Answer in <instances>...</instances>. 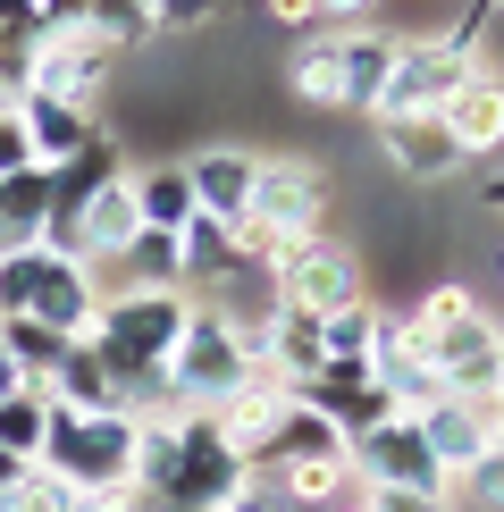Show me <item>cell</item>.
Here are the masks:
<instances>
[{
	"mask_svg": "<svg viewBox=\"0 0 504 512\" xmlns=\"http://www.w3.org/2000/svg\"><path fill=\"white\" fill-rule=\"evenodd\" d=\"M93 311H101L93 269L59 261L51 244H26V252L0 261V319H34V328H59V336H93Z\"/></svg>",
	"mask_w": 504,
	"mask_h": 512,
	"instance_id": "obj_1",
	"label": "cell"
},
{
	"mask_svg": "<svg viewBox=\"0 0 504 512\" xmlns=\"http://www.w3.org/2000/svg\"><path fill=\"white\" fill-rule=\"evenodd\" d=\"M135 412H59L51 403V437H42V471H59L84 496L135 487Z\"/></svg>",
	"mask_w": 504,
	"mask_h": 512,
	"instance_id": "obj_2",
	"label": "cell"
},
{
	"mask_svg": "<svg viewBox=\"0 0 504 512\" xmlns=\"http://www.w3.org/2000/svg\"><path fill=\"white\" fill-rule=\"evenodd\" d=\"M244 378H252L244 328H236V319H219L210 303H194V319H185V336H177V353H168V395H177V412H219Z\"/></svg>",
	"mask_w": 504,
	"mask_h": 512,
	"instance_id": "obj_3",
	"label": "cell"
},
{
	"mask_svg": "<svg viewBox=\"0 0 504 512\" xmlns=\"http://www.w3.org/2000/svg\"><path fill=\"white\" fill-rule=\"evenodd\" d=\"M328 202H336V185H328L320 160L261 152V177H252V210L244 219L261 227V236H278V244H311V236H328Z\"/></svg>",
	"mask_w": 504,
	"mask_h": 512,
	"instance_id": "obj_4",
	"label": "cell"
},
{
	"mask_svg": "<svg viewBox=\"0 0 504 512\" xmlns=\"http://www.w3.org/2000/svg\"><path fill=\"white\" fill-rule=\"evenodd\" d=\"M269 286H278V303L311 311V319H328V311H345V303H370L362 244H345V236H311V244H294L286 261L269 269Z\"/></svg>",
	"mask_w": 504,
	"mask_h": 512,
	"instance_id": "obj_5",
	"label": "cell"
},
{
	"mask_svg": "<svg viewBox=\"0 0 504 512\" xmlns=\"http://www.w3.org/2000/svg\"><path fill=\"white\" fill-rule=\"evenodd\" d=\"M110 84H118V59L84 34V17H76V26H51L34 42V68H26V93L34 101H68V110L93 118L101 101H110Z\"/></svg>",
	"mask_w": 504,
	"mask_h": 512,
	"instance_id": "obj_6",
	"label": "cell"
},
{
	"mask_svg": "<svg viewBox=\"0 0 504 512\" xmlns=\"http://www.w3.org/2000/svg\"><path fill=\"white\" fill-rule=\"evenodd\" d=\"M345 462H353V479H362V487H412V496H446V504H462V496H454V479L437 471L429 445H420V420H404V412L378 420L370 437H353V445H345Z\"/></svg>",
	"mask_w": 504,
	"mask_h": 512,
	"instance_id": "obj_7",
	"label": "cell"
},
{
	"mask_svg": "<svg viewBox=\"0 0 504 512\" xmlns=\"http://www.w3.org/2000/svg\"><path fill=\"white\" fill-rule=\"evenodd\" d=\"M471 76V59L446 34H395V68H387V101L378 118H437V101Z\"/></svg>",
	"mask_w": 504,
	"mask_h": 512,
	"instance_id": "obj_8",
	"label": "cell"
},
{
	"mask_svg": "<svg viewBox=\"0 0 504 512\" xmlns=\"http://www.w3.org/2000/svg\"><path fill=\"white\" fill-rule=\"evenodd\" d=\"M420 353H429V370H437V387H446V395L496 403V387H504V328H496L488 311H471V319H454V328L420 336Z\"/></svg>",
	"mask_w": 504,
	"mask_h": 512,
	"instance_id": "obj_9",
	"label": "cell"
},
{
	"mask_svg": "<svg viewBox=\"0 0 504 512\" xmlns=\"http://www.w3.org/2000/svg\"><path fill=\"white\" fill-rule=\"evenodd\" d=\"M362 370H370V387L395 403L404 420H420L429 403H446V387H437V370H429V353H420V336L404 328L395 311H378V328H370V353H362Z\"/></svg>",
	"mask_w": 504,
	"mask_h": 512,
	"instance_id": "obj_10",
	"label": "cell"
},
{
	"mask_svg": "<svg viewBox=\"0 0 504 512\" xmlns=\"http://www.w3.org/2000/svg\"><path fill=\"white\" fill-rule=\"evenodd\" d=\"M420 445H429V462L454 479V496H462V479H471L479 462L496 454L488 403H471V395H446V403H429V412H420Z\"/></svg>",
	"mask_w": 504,
	"mask_h": 512,
	"instance_id": "obj_11",
	"label": "cell"
},
{
	"mask_svg": "<svg viewBox=\"0 0 504 512\" xmlns=\"http://www.w3.org/2000/svg\"><path fill=\"white\" fill-rule=\"evenodd\" d=\"M437 126H446V143L462 160L504 152V68H471L446 101H437Z\"/></svg>",
	"mask_w": 504,
	"mask_h": 512,
	"instance_id": "obj_12",
	"label": "cell"
},
{
	"mask_svg": "<svg viewBox=\"0 0 504 512\" xmlns=\"http://www.w3.org/2000/svg\"><path fill=\"white\" fill-rule=\"evenodd\" d=\"M286 403H294V387H278V378H244V387L227 395L219 412H210V420H219V437L236 445V462H244V471H261V462L278 454V429H286Z\"/></svg>",
	"mask_w": 504,
	"mask_h": 512,
	"instance_id": "obj_13",
	"label": "cell"
},
{
	"mask_svg": "<svg viewBox=\"0 0 504 512\" xmlns=\"http://www.w3.org/2000/svg\"><path fill=\"white\" fill-rule=\"evenodd\" d=\"M252 177H261V152H244V143H210V152H194V160H185V185H194V219L244 227V210H252Z\"/></svg>",
	"mask_w": 504,
	"mask_h": 512,
	"instance_id": "obj_14",
	"label": "cell"
},
{
	"mask_svg": "<svg viewBox=\"0 0 504 512\" xmlns=\"http://www.w3.org/2000/svg\"><path fill=\"white\" fill-rule=\"evenodd\" d=\"M294 403H311V412H320L345 445L370 437L378 420H395V403L370 387V370H320V378H303V387H294Z\"/></svg>",
	"mask_w": 504,
	"mask_h": 512,
	"instance_id": "obj_15",
	"label": "cell"
},
{
	"mask_svg": "<svg viewBox=\"0 0 504 512\" xmlns=\"http://www.w3.org/2000/svg\"><path fill=\"white\" fill-rule=\"evenodd\" d=\"M378 152L395 160V177H404V185H446L454 168H462V152L446 143V126H437V118H378Z\"/></svg>",
	"mask_w": 504,
	"mask_h": 512,
	"instance_id": "obj_16",
	"label": "cell"
},
{
	"mask_svg": "<svg viewBox=\"0 0 504 512\" xmlns=\"http://www.w3.org/2000/svg\"><path fill=\"white\" fill-rule=\"evenodd\" d=\"M336 68H345V118H378V101H387V68H395V34L345 26V34H336Z\"/></svg>",
	"mask_w": 504,
	"mask_h": 512,
	"instance_id": "obj_17",
	"label": "cell"
},
{
	"mask_svg": "<svg viewBox=\"0 0 504 512\" xmlns=\"http://www.w3.org/2000/svg\"><path fill=\"white\" fill-rule=\"evenodd\" d=\"M17 126H26V143H34V168H59V160H76L84 143H93V126L101 118H84V110H68V101H17Z\"/></svg>",
	"mask_w": 504,
	"mask_h": 512,
	"instance_id": "obj_18",
	"label": "cell"
},
{
	"mask_svg": "<svg viewBox=\"0 0 504 512\" xmlns=\"http://www.w3.org/2000/svg\"><path fill=\"white\" fill-rule=\"evenodd\" d=\"M42 395H51L59 412H126V403H118V378H110V361L84 345V336L68 345V361L51 370V387H42Z\"/></svg>",
	"mask_w": 504,
	"mask_h": 512,
	"instance_id": "obj_19",
	"label": "cell"
},
{
	"mask_svg": "<svg viewBox=\"0 0 504 512\" xmlns=\"http://www.w3.org/2000/svg\"><path fill=\"white\" fill-rule=\"evenodd\" d=\"M110 177H126V135L93 126V143H84L76 160H59V168H51V210H76L84 194H101Z\"/></svg>",
	"mask_w": 504,
	"mask_h": 512,
	"instance_id": "obj_20",
	"label": "cell"
},
{
	"mask_svg": "<svg viewBox=\"0 0 504 512\" xmlns=\"http://www.w3.org/2000/svg\"><path fill=\"white\" fill-rule=\"evenodd\" d=\"M286 93L311 101V110H336L345 118V68H336V34H303L286 51Z\"/></svg>",
	"mask_w": 504,
	"mask_h": 512,
	"instance_id": "obj_21",
	"label": "cell"
},
{
	"mask_svg": "<svg viewBox=\"0 0 504 512\" xmlns=\"http://www.w3.org/2000/svg\"><path fill=\"white\" fill-rule=\"evenodd\" d=\"M126 194H135V219L152 227V236H185V227H194V185H185V168H135Z\"/></svg>",
	"mask_w": 504,
	"mask_h": 512,
	"instance_id": "obj_22",
	"label": "cell"
},
{
	"mask_svg": "<svg viewBox=\"0 0 504 512\" xmlns=\"http://www.w3.org/2000/svg\"><path fill=\"white\" fill-rule=\"evenodd\" d=\"M177 269H185V286H202V303L210 294L227 286V277H236L244 261H236V227H219V219H194L177 236Z\"/></svg>",
	"mask_w": 504,
	"mask_h": 512,
	"instance_id": "obj_23",
	"label": "cell"
},
{
	"mask_svg": "<svg viewBox=\"0 0 504 512\" xmlns=\"http://www.w3.org/2000/svg\"><path fill=\"white\" fill-rule=\"evenodd\" d=\"M76 336H59V328H34V319H0V353L17 361V378L26 387H51V370L68 361Z\"/></svg>",
	"mask_w": 504,
	"mask_h": 512,
	"instance_id": "obj_24",
	"label": "cell"
},
{
	"mask_svg": "<svg viewBox=\"0 0 504 512\" xmlns=\"http://www.w3.org/2000/svg\"><path fill=\"white\" fill-rule=\"evenodd\" d=\"M294 462H345V437L328 429L311 403H286V429H278V454H269V471H294Z\"/></svg>",
	"mask_w": 504,
	"mask_h": 512,
	"instance_id": "obj_25",
	"label": "cell"
},
{
	"mask_svg": "<svg viewBox=\"0 0 504 512\" xmlns=\"http://www.w3.org/2000/svg\"><path fill=\"white\" fill-rule=\"evenodd\" d=\"M42 437H51V395H42V387H17L9 403H0V454L42 462Z\"/></svg>",
	"mask_w": 504,
	"mask_h": 512,
	"instance_id": "obj_26",
	"label": "cell"
},
{
	"mask_svg": "<svg viewBox=\"0 0 504 512\" xmlns=\"http://www.w3.org/2000/svg\"><path fill=\"white\" fill-rule=\"evenodd\" d=\"M471 311H479V294L462 286V277H429V286L412 294L404 328H412V336H437V328H454V319H471Z\"/></svg>",
	"mask_w": 504,
	"mask_h": 512,
	"instance_id": "obj_27",
	"label": "cell"
},
{
	"mask_svg": "<svg viewBox=\"0 0 504 512\" xmlns=\"http://www.w3.org/2000/svg\"><path fill=\"white\" fill-rule=\"evenodd\" d=\"M370 328H378V303H345V311H328V319H320V353H328V370H362Z\"/></svg>",
	"mask_w": 504,
	"mask_h": 512,
	"instance_id": "obj_28",
	"label": "cell"
},
{
	"mask_svg": "<svg viewBox=\"0 0 504 512\" xmlns=\"http://www.w3.org/2000/svg\"><path fill=\"white\" fill-rule=\"evenodd\" d=\"M118 269H126V286H185V269H177V236H152V227H143V236L118 252Z\"/></svg>",
	"mask_w": 504,
	"mask_h": 512,
	"instance_id": "obj_29",
	"label": "cell"
},
{
	"mask_svg": "<svg viewBox=\"0 0 504 512\" xmlns=\"http://www.w3.org/2000/svg\"><path fill=\"white\" fill-rule=\"evenodd\" d=\"M0 512H84V487H68L59 471H42V462H34V471L0 496Z\"/></svg>",
	"mask_w": 504,
	"mask_h": 512,
	"instance_id": "obj_30",
	"label": "cell"
},
{
	"mask_svg": "<svg viewBox=\"0 0 504 512\" xmlns=\"http://www.w3.org/2000/svg\"><path fill=\"white\" fill-rule=\"evenodd\" d=\"M219 512H294V496H286V479L261 462V471H244V479H236V496H227Z\"/></svg>",
	"mask_w": 504,
	"mask_h": 512,
	"instance_id": "obj_31",
	"label": "cell"
},
{
	"mask_svg": "<svg viewBox=\"0 0 504 512\" xmlns=\"http://www.w3.org/2000/svg\"><path fill=\"white\" fill-rule=\"evenodd\" d=\"M219 9H227V0H143L152 34H202V26H210Z\"/></svg>",
	"mask_w": 504,
	"mask_h": 512,
	"instance_id": "obj_32",
	"label": "cell"
},
{
	"mask_svg": "<svg viewBox=\"0 0 504 512\" xmlns=\"http://www.w3.org/2000/svg\"><path fill=\"white\" fill-rule=\"evenodd\" d=\"M269 9V26H286V34H320L328 26V0H261Z\"/></svg>",
	"mask_w": 504,
	"mask_h": 512,
	"instance_id": "obj_33",
	"label": "cell"
},
{
	"mask_svg": "<svg viewBox=\"0 0 504 512\" xmlns=\"http://www.w3.org/2000/svg\"><path fill=\"white\" fill-rule=\"evenodd\" d=\"M26 168H34V143H26V126H17V110H9L0 118V185L26 177Z\"/></svg>",
	"mask_w": 504,
	"mask_h": 512,
	"instance_id": "obj_34",
	"label": "cell"
},
{
	"mask_svg": "<svg viewBox=\"0 0 504 512\" xmlns=\"http://www.w3.org/2000/svg\"><path fill=\"white\" fill-rule=\"evenodd\" d=\"M462 496H471L479 512H504V454H488V462H479V471L462 479Z\"/></svg>",
	"mask_w": 504,
	"mask_h": 512,
	"instance_id": "obj_35",
	"label": "cell"
},
{
	"mask_svg": "<svg viewBox=\"0 0 504 512\" xmlns=\"http://www.w3.org/2000/svg\"><path fill=\"white\" fill-rule=\"evenodd\" d=\"M370 512H454L446 496H412V487H362Z\"/></svg>",
	"mask_w": 504,
	"mask_h": 512,
	"instance_id": "obj_36",
	"label": "cell"
},
{
	"mask_svg": "<svg viewBox=\"0 0 504 512\" xmlns=\"http://www.w3.org/2000/svg\"><path fill=\"white\" fill-rule=\"evenodd\" d=\"M479 202H488V219L504 227V168H496V177H488V185H479Z\"/></svg>",
	"mask_w": 504,
	"mask_h": 512,
	"instance_id": "obj_37",
	"label": "cell"
},
{
	"mask_svg": "<svg viewBox=\"0 0 504 512\" xmlns=\"http://www.w3.org/2000/svg\"><path fill=\"white\" fill-rule=\"evenodd\" d=\"M26 471H34V462H17V454H0V496H9V487L26 479Z\"/></svg>",
	"mask_w": 504,
	"mask_h": 512,
	"instance_id": "obj_38",
	"label": "cell"
},
{
	"mask_svg": "<svg viewBox=\"0 0 504 512\" xmlns=\"http://www.w3.org/2000/svg\"><path fill=\"white\" fill-rule=\"evenodd\" d=\"M378 9V0H328V26H336V17H370Z\"/></svg>",
	"mask_w": 504,
	"mask_h": 512,
	"instance_id": "obj_39",
	"label": "cell"
},
{
	"mask_svg": "<svg viewBox=\"0 0 504 512\" xmlns=\"http://www.w3.org/2000/svg\"><path fill=\"white\" fill-rule=\"evenodd\" d=\"M328 512H370V496H362V479H353V487H345V496H336Z\"/></svg>",
	"mask_w": 504,
	"mask_h": 512,
	"instance_id": "obj_40",
	"label": "cell"
},
{
	"mask_svg": "<svg viewBox=\"0 0 504 512\" xmlns=\"http://www.w3.org/2000/svg\"><path fill=\"white\" fill-rule=\"evenodd\" d=\"M17 387H26V378H17V361H9V353H0V403H9Z\"/></svg>",
	"mask_w": 504,
	"mask_h": 512,
	"instance_id": "obj_41",
	"label": "cell"
},
{
	"mask_svg": "<svg viewBox=\"0 0 504 512\" xmlns=\"http://www.w3.org/2000/svg\"><path fill=\"white\" fill-rule=\"evenodd\" d=\"M488 429H496V454H504V395L488 403Z\"/></svg>",
	"mask_w": 504,
	"mask_h": 512,
	"instance_id": "obj_42",
	"label": "cell"
},
{
	"mask_svg": "<svg viewBox=\"0 0 504 512\" xmlns=\"http://www.w3.org/2000/svg\"><path fill=\"white\" fill-rule=\"evenodd\" d=\"M17 101H26V93H17V84H0V118H9V110H17Z\"/></svg>",
	"mask_w": 504,
	"mask_h": 512,
	"instance_id": "obj_43",
	"label": "cell"
},
{
	"mask_svg": "<svg viewBox=\"0 0 504 512\" xmlns=\"http://www.w3.org/2000/svg\"><path fill=\"white\" fill-rule=\"evenodd\" d=\"M496 269H504V227H496Z\"/></svg>",
	"mask_w": 504,
	"mask_h": 512,
	"instance_id": "obj_44",
	"label": "cell"
},
{
	"mask_svg": "<svg viewBox=\"0 0 504 512\" xmlns=\"http://www.w3.org/2000/svg\"><path fill=\"white\" fill-rule=\"evenodd\" d=\"M143 512H152V504H143Z\"/></svg>",
	"mask_w": 504,
	"mask_h": 512,
	"instance_id": "obj_45",
	"label": "cell"
},
{
	"mask_svg": "<svg viewBox=\"0 0 504 512\" xmlns=\"http://www.w3.org/2000/svg\"><path fill=\"white\" fill-rule=\"evenodd\" d=\"M496 395H504V387H496Z\"/></svg>",
	"mask_w": 504,
	"mask_h": 512,
	"instance_id": "obj_46",
	"label": "cell"
}]
</instances>
